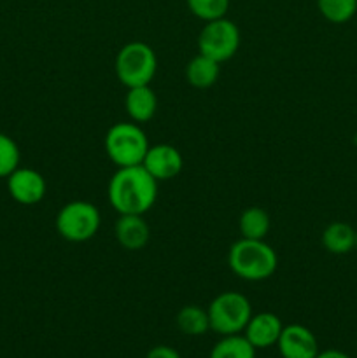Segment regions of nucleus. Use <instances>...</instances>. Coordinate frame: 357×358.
Here are the masks:
<instances>
[{
  "instance_id": "obj_21",
  "label": "nucleus",
  "mask_w": 357,
  "mask_h": 358,
  "mask_svg": "<svg viewBox=\"0 0 357 358\" xmlns=\"http://www.w3.org/2000/svg\"><path fill=\"white\" fill-rule=\"evenodd\" d=\"M21 152L18 143L6 133H0V178H7L20 166Z\"/></svg>"
},
{
  "instance_id": "obj_5",
  "label": "nucleus",
  "mask_w": 357,
  "mask_h": 358,
  "mask_svg": "<svg viewBox=\"0 0 357 358\" xmlns=\"http://www.w3.org/2000/svg\"><path fill=\"white\" fill-rule=\"evenodd\" d=\"M206 311H209L210 331L219 336L241 334L254 315L248 297L234 290H226L214 297Z\"/></svg>"
},
{
  "instance_id": "obj_4",
  "label": "nucleus",
  "mask_w": 357,
  "mask_h": 358,
  "mask_svg": "<svg viewBox=\"0 0 357 358\" xmlns=\"http://www.w3.org/2000/svg\"><path fill=\"white\" fill-rule=\"evenodd\" d=\"M114 70L118 80L126 90L128 87L147 86L156 76L158 56L147 42H128L115 55Z\"/></svg>"
},
{
  "instance_id": "obj_16",
  "label": "nucleus",
  "mask_w": 357,
  "mask_h": 358,
  "mask_svg": "<svg viewBox=\"0 0 357 358\" xmlns=\"http://www.w3.org/2000/svg\"><path fill=\"white\" fill-rule=\"evenodd\" d=\"M175 324L182 334L198 338V336L206 334L210 331L209 311L202 306H196V304H186L178 310Z\"/></svg>"
},
{
  "instance_id": "obj_15",
  "label": "nucleus",
  "mask_w": 357,
  "mask_h": 358,
  "mask_svg": "<svg viewBox=\"0 0 357 358\" xmlns=\"http://www.w3.org/2000/svg\"><path fill=\"white\" fill-rule=\"evenodd\" d=\"M220 63L205 55H196L186 65V80L196 90H209L219 80Z\"/></svg>"
},
{
  "instance_id": "obj_20",
  "label": "nucleus",
  "mask_w": 357,
  "mask_h": 358,
  "mask_svg": "<svg viewBox=\"0 0 357 358\" xmlns=\"http://www.w3.org/2000/svg\"><path fill=\"white\" fill-rule=\"evenodd\" d=\"M189 13L202 21H214L224 17L230 10V0H186Z\"/></svg>"
},
{
  "instance_id": "obj_14",
  "label": "nucleus",
  "mask_w": 357,
  "mask_h": 358,
  "mask_svg": "<svg viewBox=\"0 0 357 358\" xmlns=\"http://www.w3.org/2000/svg\"><path fill=\"white\" fill-rule=\"evenodd\" d=\"M356 238H357V229H354L350 224L342 222V220H336L326 226V229L322 231V247L332 255H345L350 254L352 250H356Z\"/></svg>"
},
{
  "instance_id": "obj_7",
  "label": "nucleus",
  "mask_w": 357,
  "mask_h": 358,
  "mask_svg": "<svg viewBox=\"0 0 357 358\" xmlns=\"http://www.w3.org/2000/svg\"><path fill=\"white\" fill-rule=\"evenodd\" d=\"M240 30L226 16L206 21L198 35V51L216 62L224 63L237 55L240 48Z\"/></svg>"
},
{
  "instance_id": "obj_1",
  "label": "nucleus",
  "mask_w": 357,
  "mask_h": 358,
  "mask_svg": "<svg viewBox=\"0 0 357 358\" xmlns=\"http://www.w3.org/2000/svg\"><path fill=\"white\" fill-rule=\"evenodd\" d=\"M160 182L142 166L118 168L107 185V198L119 215H146L158 199Z\"/></svg>"
},
{
  "instance_id": "obj_3",
  "label": "nucleus",
  "mask_w": 357,
  "mask_h": 358,
  "mask_svg": "<svg viewBox=\"0 0 357 358\" xmlns=\"http://www.w3.org/2000/svg\"><path fill=\"white\" fill-rule=\"evenodd\" d=\"M105 154L115 168L142 164L149 149L146 131L136 122H115L108 128L104 140Z\"/></svg>"
},
{
  "instance_id": "obj_12",
  "label": "nucleus",
  "mask_w": 357,
  "mask_h": 358,
  "mask_svg": "<svg viewBox=\"0 0 357 358\" xmlns=\"http://www.w3.org/2000/svg\"><path fill=\"white\" fill-rule=\"evenodd\" d=\"M114 234L125 250H142L150 240V227L144 215H119L115 220Z\"/></svg>"
},
{
  "instance_id": "obj_19",
  "label": "nucleus",
  "mask_w": 357,
  "mask_h": 358,
  "mask_svg": "<svg viewBox=\"0 0 357 358\" xmlns=\"http://www.w3.org/2000/svg\"><path fill=\"white\" fill-rule=\"evenodd\" d=\"M317 9L329 23L342 24L357 13V0H317Z\"/></svg>"
},
{
  "instance_id": "obj_6",
  "label": "nucleus",
  "mask_w": 357,
  "mask_h": 358,
  "mask_svg": "<svg viewBox=\"0 0 357 358\" xmlns=\"http://www.w3.org/2000/svg\"><path fill=\"white\" fill-rule=\"evenodd\" d=\"M55 226L63 240L70 243H84L97 236L100 229V210L90 201H70L59 208Z\"/></svg>"
},
{
  "instance_id": "obj_11",
  "label": "nucleus",
  "mask_w": 357,
  "mask_h": 358,
  "mask_svg": "<svg viewBox=\"0 0 357 358\" xmlns=\"http://www.w3.org/2000/svg\"><path fill=\"white\" fill-rule=\"evenodd\" d=\"M284 324L275 313L272 311H262V313L252 315L247 327L241 334L247 338V341L254 346L255 350L272 348L279 343L280 334H282Z\"/></svg>"
},
{
  "instance_id": "obj_23",
  "label": "nucleus",
  "mask_w": 357,
  "mask_h": 358,
  "mask_svg": "<svg viewBox=\"0 0 357 358\" xmlns=\"http://www.w3.org/2000/svg\"><path fill=\"white\" fill-rule=\"evenodd\" d=\"M315 358H352L346 355L345 352H340V350H324V352H318V355Z\"/></svg>"
},
{
  "instance_id": "obj_13",
  "label": "nucleus",
  "mask_w": 357,
  "mask_h": 358,
  "mask_svg": "<svg viewBox=\"0 0 357 358\" xmlns=\"http://www.w3.org/2000/svg\"><path fill=\"white\" fill-rule=\"evenodd\" d=\"M125 108L128 117L136 124L150 121L158 110V96L150 84L128 87V93L125 96Z\"/></svg>"
},
{
  "instance_id": "obj_17",
  "label": "nucleus",
  "mask_w": 357,
  "mask_h": 358,
  "mask_svg": "<svg viewBox=\"0 0 357 358\" xmlns=\"http://www.w3.org/2000/svg\"><path fill=\"white\" fill-rule=\"evenodd\" d=\"M270 227H272V220H270L268 212L259 206H248L238 219L240 236L247 240H265L266 234L270 233Z\"/></svg>"
},
{
  "instance_id": "obj_2",
  "label": "nucleus",
  "mask_w": 357,
  "mask_h": 358,
  "mask_svg": "<svg viewBox=\"0 0 357 358\" xmlns=\"http://www.w3.org/2000/svg\"><path fill=\"white\" fill-rule=\"evenodd\" d=\"M231 273L245 282H262L273 276L279 268V255L265 240L240 238L227 252Z\"/></svg>"
},
{
  "instance_id": "obj_9",
  "label": "nucleus",
  "mask_w": 357,
  "mask_h": 358,
  "mask_svg": "<svg viewBox=\"0 0 357 358\" xmlns=\"http://www.w3.org/2000/svg\"><path fill=\"white\" fill-rule=\"evenodd\" d=\"M142 166L156 178L158 182L172 180L177 177L184 166V159L177 147L170 143H156L147 149Z\"/></svg>"
},
{
  "instance_id": "obj_10",
  "label": "nucleus",
  "mask_w": 357,
  "mask_h": 358,
  "mask_svg": "<svg viewBox=\"0 0 357 358\" xmlns=\"http://www.w3.org/2000/svg\"><path fill=\"white\" fill-rule=\"evenodd\" d=\"M276 346L282 358H315L321 352L314 332L301 324L284 325Z\"/></svg>"
},
{
  "instance_id": "obj_8",
  "label": "nucleus",
  "mask_w": 357,
  "mask_h": 358,
  "mask_svg": "<svg viewBox=\"0 0 357 358\" xmlns=\"http://www.w3.org/2000/svg\"><path fill=\"white\" fill-rule=\"evenodd\" d=\"M7 191L16 203L23 206H31L44 199L48 184H46L42 173H38L34 168L18 166L7 177Z\"/></svg>"
},
{
  "instance_id": "obj_22",
  "label": "nucleus",
  "mask_w": 357,
  "mask_h": 358,
  "mask_svg": "<svg viewBox=\"0 0 357 358\" xmlns=\"http://www.w3.org/2000/svg\"><path fill=\"white\" fill-rule=\"evenodd\" d=\"M146 358H182V357L181 353H178L175 348H172V346L158 345L147 352Z\"/></svg>"
},
{
  "instance_id": "obj_18",
  "label": "nucleus",
  "mask_w": 357,
  "mask_h": 358,
  "mask_svg": "<svg viewBox=\"0 0 357 358\" xmlns=\"http://www.w3.org/2000/svg\"><path fill=\"white\" fill-rule=\"evenodd\" d=\"M209 358H255V348L244 334L220 336Z\"/></svg>"
},
{
  "instance_id": "obj_24",
  "label": "nucleus",
  "mask_w": 357,
  "mask_h": 358,
  "mask_svg": "<svg viewBox=\"0 0 357 358\" xmlns=\"http://www.w3.org/2000/svg\"><path fill=\"white\" fill-rule=\"evenodd\" d=\"M356 250H357V238H356Z\"/></svg>"
}]
</instances>
